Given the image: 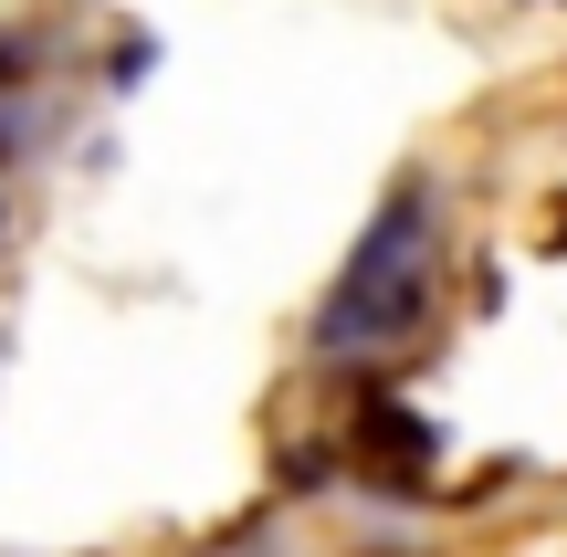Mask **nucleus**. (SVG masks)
Instances as JSON below:
<instances>
[{
    "mask_svg": "<svg viewBox=\"0 0 567 557\" xmlns=\"http://www.w3.org/2000/svg\"><path fill=\"white\" fill-rule=\"evenodd\" d=\"M431 221H442L431 179H389L379 221L358 231V252H347L337 295H326V316H316V358H368V348L421 337V316H431V243H442Z\"/></svg>",
    "mask_w": 567,
    "mask_h": 557,
    "instance_id": "f257e3e1",
    "label": "nucleus"
},
{
    "mask_svg": "<svg viewBox=\"0 0 567 557\" xmlns=\"http://www.w3.org/2000/svg\"><path fill=\"white\" fill-rule=\"evenodd\" d=\"M358 453H379V463H389L379 495H410V463L442 453V432H431V421H410L400 400H358Z\"/></svg>",
    "mask_w": 567,
    "mask_h": 557,
    "instance_id": "f03ea898",
    "label": "nucleus"
},
{
    "mask_svg": "<svg viewBox=\"0 0 567 557\" xmlns=\"http://www.w3.org/2000/svg\"><path fill=\"white\" fill-rule=\"evenodd\" d=\"M32 74H42V42H32V32H0V95L32 84Z\"/></svg>",
    "mask_w": 567,
    "mask_h": 557,
    "instance_id": "7ed1b4c3",
    "label": "nucleus"
}]
</instances>
